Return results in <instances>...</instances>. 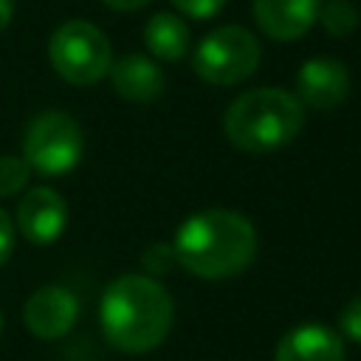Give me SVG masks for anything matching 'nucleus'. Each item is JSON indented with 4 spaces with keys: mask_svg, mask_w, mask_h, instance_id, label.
<instances>
[{
    "mask_svg": "<svg viewBox=\"0 0 361 361\" xmlns=\"http://www.w3.org/2000/svg\"><path fill=\"white\" fill-rule=\"evenodd\" d=\"M68 223L65 200L51 186H34L17 206V226L28 243L48 245L54 243Z\"/></svg>",
    "mask_w": 361,
    "mask_h": 361,
    "instance_id": "9",
    "label": "nucleus"
},
{
    "mask_svg": "<svg viewBox=\"0 0 361 361\" xmlns=\"http://www.w3.org/2000/svg\"><path fill=\"white\" fill-rule=\"evenodd\" d=\"M305 124V107L302 102L282 90V87H257L240 93L226 116L223 130L226 138L251 155L274 152L285 144H290Z\"/></svg>",
    "mask_w": 361,
    "mask_h": 361,
    "instance_id": "3",
    "label": "nucleus"
},
{
    "mask_svg": "<svg viewBox=\"0 0 361 361\" xmlns=\"http://www.w3.org/2000/svg\"><path fill=\"white\" fill-rule=\"evenodd\" d=\"M338 327H341V336H344V338L361 344V296H355V299L341 310Z\"/></svg>",
    "mask_w": 361,
    "mask_h": 361,
    "instance_id": "18",
    "label": "nucleus"
},
{
    "mask_svg": "<svg viewBox=\"0 0 361 361\" xmlns=\"http://www.w3.org/2000/svg\"><path fill=\"white\" fill-rule=\"evenodd\" d=\"M172 6L178 11H183L186 17H192V20H209V17L220 14L226 0H172Z\"/></svg>",
    "mask_w": 361,
    "mask_h": 361,
    "instance_id": "17",
    "label": "nucleus"
},
{
    "mask_svg": "<svg viewBox=\"0 0 361 361\" xmlns=\"http://www.w3.org/2000/svg\"><path fill=\"white\" fill-rule=\"evenodd\" d=\"M276 361H344V338L322 324H302L276 344Z\"/></svg>",
    "mask_w": 361,
    "mask_h": 361,
    "instance_id": "12",
    "label": "nucleus"
},
{
    "mask_svg": "<svg viewBox=\"0 0 361 361\" xmlns=\"http://www.w3.org/2000/svg\"><path fill=\"white\" fill-rule=\"evenodd\" d=\"M172 296L147 274L113 279L99 305L104 338L121 353H147L158 347L172 327Z\"/></svg>",
    "mask_w": 361,
    "mask_h": 361,
    "instance_id": "2",
    "label": "nucleus"
},
{
    "mask_svg": "<svg viewBox=\"0 0 361 361\" xmlns=\"http://www.w3.org/2000/svg\"><path fill=\"white\" fill-rule=\"evenodd\" d=\"M102 3L107 8H113V11H138V8H144L152 0H102Z\"/></svg>",
    "mask_w": 361,
    "mask_h": 361,
    "instance_id": "20",
    "label": "nucleus"
},
{
    "mask_svg": "<svg viewBox=\"0 0 361 361\" xmlns=\"http://www.w3.org/2000/svg\"><path fill=\"white\" fill-rule=\"evenodd\" d=\"M76 316H79V302L62 285L39 288L37 293H31V299L25 302V310H23L25 327L37 338H45V341L62 338L73 327Z\"/></svg>",
    "mask_w": 361,
    "mask_h": 361,
    "instance_id": "8",
    "label": "nucleus"
},
{
    "mask_svg": "<svg viewBox=\"0 0 361 361\" xmlns=\"http://www.w3.org/2000/svg\"><path fill=\"white\" fill-rule=\"evenodd\" d=\"M175 262L200 279L243 274L257 257L254 226L231 209H209L183 220L172 240Z\"/></svg>",
    "mask_w": 361,
    "mask_h": 361,
    "instance_id": "1",
    "label": "nucleus"
},
{
    "mask_svg": "<svg viewBox=\"0 0 361 361\" xmlns=\"http://www.w3.org/2000/svg\"><path fill=\"white\" fill-rule=\"evenodd\" d=\"M144 42L152 56L164 62H178L189 51V25L172 11H158L144 25Z\"/></svg>",
    "mask_w": 361,
    "mask_h": 361,
    "instance_id": "13",
    "label": "nucleus"
},
{
    "mask_svg": "<svg viewBox=\"0 0 361 361\" xmlns=\"http://www.w3.org/2000/svg\"><path fill=\"white\" fill-rule=\"evenodd\" d=\"M48 59L54 71L76 87L96 85L113 65L110 42L102 28L87 20L62 23L48 39Z\"/></svg>",
    "mask_w": 361,
    "mask_h": 361,
    "instance_id": "4",
    "label": "nucleus"
},
{
    "mask_svg": "<svg viewBox=\"0 0 361 361\" xmlns=\"http://www.w3.org/2000/svg\"><path fill=\"white\" fill-rule=\"evenodd\" d=\"M0 330H3V316H0Z\"/></svg>",
    "mask_w": 361,
    "mask_h": 361,
    "instance_id": "22",
    "label": "nucleus"
},
{
    "mask_svg": "<svg viewBox=\"0 0 361 361\" xmlns=\"http://www.w3.org/2000/svg\"><path fill=\"white\" fill-rule=\"evenodd\" d=\"M28 175H31V166L25 164V158L0 155V197L17 195L28 183Z\"/></svg>",
    "mask_w": 361,
    "mask_h": 361,
    "instance_id": "15",
    "label": "nucleus"
},
{
    "mask_svg": "<svg viewBox=\"0 0 361 361\" xmlns=\"http://www.w3.org/2000/svg\"><path fill=\"white\" fill-rule=\"evenodd\" d=\"M319 23L330 37H347L358 25V8L347 0H327L319 8Z\"/></svg>",
    "mask_w": 361,
    "mask_h": 361,
    "instance_id": "14",
    "label": "nucleus"
},
{
    "mask_svg": "<svg viewBox=\"0 0 361 361\" xmlns=\"http://www.w3.org/2000/svg\"><path fill=\"white\" fill-rule=\"evenodd\" d=\"M350 93V71L333 56H313L296 73V99L302 107L333 110Z\"/></svg>",
    "mask_w": 361,
    "mask_h": 361,
    "instance_id": "7",
    "label": "nucleus"
},
{
    "mask_svg": "<svg viewBox=\"0 0 361 361\" xmlns=\"http://www.w3.org/2000/svg\"><path fill=\"white\" fill-rule=\"evenodd\" d=\"M322 0H254L251 11L262 34L279 42L305 37L319 20Z\"/></svg>",
    "mask_w": 361,
    "mask_h": 361,
    "instance_id": "10",
    "label": "nucleus"
},
{
    "mask_svg": "<svg viewBox=\"0 0 361 361\" xmlns=\"http://www.w3.org/2000/svg\"><path fill=\"white\" fill-rule=\"evenodd\" d=\"M113 90L127 102H152L164 93V71L144 54H127L110 65Z\"/></svg>",
    "mask_w": 361,
    "mask_h": 361,
    "instance_id": "11",
    "label": "nucleus"
},
{
    "mask_svg": "<svg viewBox=\"0 0 361 361\" xmlns=\"http://www.w3.org/2000/svg\"><path fill=\"white\" fill-rule=\"evenodd\" d=\"M259 59H262L259 39L248 28L223 25L197 42L192 54V68L203 82L228 87L248 79L259 68Z\"/></svg>",
    "mask_w": 361,
    "mask_h": 361,
    "instance_id": "5",
    "label": "nucleus"
},
{
    "mask_svg": "<svg viewBox=\"0 0 361 361\" xmlns=\"http://www.w3.org/2000/svg\"><path fill=\"white\" fill-rule=\"evenodd\" d=\"M82 147L85 138L76 118L62 110H45L25 130L23 158L39 175H62L79 164Z\"/></svg>",
    "mask_w": 361,
    "mask_h": 361,
    "instance_id": "6",
    "label": "nucleus"
},
{
    "mask_svg": "<svg viewBox=\"0 0 361 361\" xmlns=\"http://www.w3.org/2000/svg\"><path fill=\"white\" fill-rule=\"evenodd\" d=\"M11 14H14V0H0V31L11 23Z\"/></svg>",
    "mask_w": 361,
    "mask_h": 361,
    "instance_id": "21",
    "label": "nucleus"
},
{
    "mask_svg": "<svg viewBox=\"0 0 361 361\" xmlns=\"http://www.w3.org/2000/svg\"><path fill=\"white\" fill-rule=\"evenodd\" d=\"M172 262H175V251H172V245H166V243H155V245H149V248L141 254V265H144L147 271H152V274L169 271Z\"/></svg>",
    "mask_w": 361,
    "mask_h": 361,
    "instance_id": "16",
    "label": "nucleus"
},
{
    "mask_svg": "<svg viewBox=\"0 0 361 361\" xmlns=\"http://www.w3.org/2000/svg\"><path fill=\"white\" fill-rule=\"evenodd\" d=\"M14 251V226H11V217L0 209V265L11 257Z\"/></svg>",
    "mask_w": 361,
    "mask_h": 361,
    "instance_id": "19",
    "label": "nucleus"
}]
</instances>
